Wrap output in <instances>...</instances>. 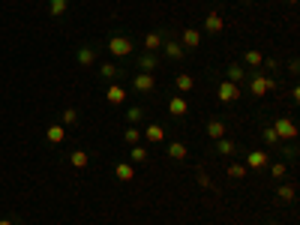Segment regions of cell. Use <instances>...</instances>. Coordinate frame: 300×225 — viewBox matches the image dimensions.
<instances>
[{
  "mask_svg": "<svg viewBox=\"0 0 300 225\" xmlns=\"http://www.w3.org/2000/svg\"><path fill=\"white\" fill-rule=\"evenodd\" d=\"M99 72H102V78H117V75H120V66L102 63V66H99Z\"/></svg>",
  "mask_w": 300,
  "mask_h": 225,
  "instance_id": "1f68e13d",
  "label": "cell"
},
{
  "mask_svg": "<svg viewBox=\"0 0 300 225\" xmlns=\"http://www.w3.org/2000/svg\"><path fill=\"white\" fill-rule=\"evenodd\" d=\"M162 42H165V36L156 30H150L147 36H144V51H153V54H159L162 51Z\"/></svg>",
  "mask_w": 300,
  "mask_h": 225,
  "instance_id": "ba28073f",
  "label": "cell"
},
{
  "mask_svg": "<svg viewBox=\"0 0 300 225\" xmlns=\"http://www.w3.org/2000/svg\"><path fill=\"white\" fill-rule=\"evenodd\" d=\"M276 195H279V201H294L297 189H294L291 183H285V186H279V189H276Z\"/></svg>",
  "mask_w": 300,
  "mask_h": 225,
  "instance_id": "f1b7e54d",
  "label": "cell"
},
{
  "mask_svg": "<svg viewBox=\"0 0 300 225\" xmlns=\"http://www.w3.org/2000/svg\"><path fill=\"white\" fill-rule=\"evenodd\" d=\"M243 60H246V66H255V69H258V66L264 63V54H261V51H255V48H249V51L243 54Z\"/></svg>",
  "mask_w": 300,
  "mask_h": 225,
  "instance_id": "603a6c76",
  "label": "cell"
},
{
  "mask_svg": "<svg viewBox=\"0 0 300 225\" xmlns=\"http://www.w3.org/2000/svg\"><path fill=\"white\" fill-rule=\"evenodd\" d=\"M45 138L51 141V144H60L63 138H66V126H60V123H54V126L45 129Z\"/></svg>",
  "mask_w": 300,
  "mask_h": 225,
  "instance_id": "2e32d148",
  "label": "cell"
},
{
  "mask_svg": "<svg viewBox=\"0 0 300 225\" xmlns=\"http://www.w3.org/2000/svg\"><path fill=\"white\" fill-rule=\"evenodd\" d=\"M129 162H147V150H144L141 144H132V150H129Z\"/></svg>",
  "mask_w": 300,
  "mask_h": 225,
  "instance_id": "f546056e",
  "label": "cell"
},
{
  "mask_svg": "<svg viewBox=\"0 0 300 225\" xmlns=\"http://www.w3.org/2000/svg\"><path fill=\"white\" fill-rule=\"evenodd\" d=\"M222 27H225L222 15H219V12H207V18H204V30L207 33H222Z\"/></svg>",
  "mask_w": 300,
  "mask_h": 225,
  "instance_id": "7c38bea8",
  "label": "cell"
},
{
  "mask_svg": "<svg viewBox=\"0 0 300 225\" xmlns=\"http://www.w3.org/2000/svg\"><path fill=\"white\" fill-rule=\"evenodd\" d=\"M270 126H273V132H276L279 141H294V138H297V123H294L291 117H276Z\"/></svg>",
  "mask_w": 300,
  "mask_h": 225,
  "instance_id": "6da1fadb",
  "label": "cell"
},
{
  "mask_svg": "<svg viewBox=\"0 0 300 225\" xmlns=\"http://www.w3.org/2000/svg\"><path fill=\"white\" fill-rule=\"evenodd\" d=\"M246 171H249V168H246L243 162H231V165H228V177H231V180H243Z\"/></svg>",
  "mask_w": 300,
  "mask_h": 225,
  "instance_id": "cb8c5ba5",
  "label": "cell"
},
{
  "mask_svg": "<svg viewBox=\"0 0 300 225\" xmlns=\"http://www.w3.org/2000/svg\"><path fill=\"white\" fill-rule=\"evenodd\" d=\"M261 138H264L267 144H279V138H276V132H273V126H264V132H261Z\"/></svg>",
  "mask_w": 300,
  "mask_h": 225,
  "instance_id": "836d02e7",
  "label": "cell"
},
{
  "mask_svg": "<svg viewBox=\"0 0 300 225\" xmlns=\"http://www.w3.org/2000/svg\"><path fill=\"white\" fill-rule=\"evenodd\" d=\"M141 135H144V138H147V141H162V138H165V129L159 126V123H150V126L144 129V132H141Z\"/></svg>",
  "mask_w": 300,
  "mask_h": 225,
  "instance_id": "44dd1931",
  "label": "cell"
},
{
  "mask_svg": "<svg viewBox=\"0 0 300 225\" xmlns=\"http://www.w3.org/2000/svg\"><path fill=\"white\" fill-rule=\"evenodd\" d=\"M216 153H222V156H234V153H237V144H234L231 138H216Z\"/></svg>",
  "mask_w": 300,
  "mask_h": 225,
  "instance_id": "ac0fdd59",
  "label": "cell"
},
{
  "mask_svg": "<svg viewBox=\"0 0 300 225\" xmlns=\"http://www.w3.org/2000/svg\"><path fill=\"white\" fill-rule=\"evenodd\" d=\"M285 171H288V165H285V162H270V174H273L276 180H282V177H285Z\"/></svg>",
  "mask_w": 300,
  "mask_h": 225,
  "instance_id": "4dcf8cb0",
  "label": "cell"
},
{
  "mask_svg": "<svg viewBox=\"0 0 300 225\" xmlns=\"http://www.w3.org/2000/svg\"><path fill=\"white\" fill-rule=\"evenodd\" d=\"M288 3H297V0H288Z\"/></svg>",
  "mask_w": 300,
  "mask_h": 225,
  "instance_id": "74e56055",
  "label": "cell"
},
{
  "mask_svg": "<svg viewBox=\"0 0 300 225\" xmlns=\"http://www.w3.org/2000/svg\"><path fill=\"white\" fill-rule=\"evenodd\" d=\"M180 45H183V48H189V51H192V48H198V45H201V33L195 30V27H186V30H183V42H180Z\"/></svg>",
  "mask_w": 300,
  "mask_h": 225,
  "instance_id": "4fadbf2b",
  "label": "cell"
},
{
  "mask_svg": "<svg viewBox=\"0 0 300 225\" xmlns=\"http://www.w3.org/2000/svg\"><path fill=\"white\" fill-rule=\"evenodd\" d=\"M144 120V108L141 105H132V108H126V123L135 126V123H141Z\"/></svg>",
  "mask_w": 300,
  "mask_h": 225,
  "instance_id": "7402d4cb",
  "label": "cell"
},
{
  "mask_svg": "<svg viewBox=\"0 0 300 225\" xmlns=\"http://www.w3.org/2000/svg\"><path fill=\"white\" fill-rule=\"evenodd\" d=\"M105 99H108V102H111V105H120V102H123V99H126V90H123V87H120V84H111V87H108V90H105Z\"/></svg>",
  "mask_w": 300,
  "mask_h": 225,
  "instance_id": "e0dca14e",
  "label": "cell"
},
{
  "mask_svg": "<svg viewBox=\"0 0 300 225\" xmlns=\"http://www.w3.org/2000/svg\"><path fill=\"white\" fill-rule=\"evenodd\" d=\"M168 156L174 162H186V156H189V147L183 144V141H171L168 144Z\"/></svg>",
  "mask_w": 300,
  "mask_h": 225,
  "instance_id": "8fae6325",
  "label": "cell"
},
{
  "mask_svg": "<svg viewBox=\"0 0 300 225\" xmlns=\"http://www.w3.org/2000/svg\"><path fill=\"white\" fill-rule=\"evenodd\" d=\"M162 51H165V57H171V60H180L183 54H186V48L180 45V42H162Z\"/></svg>",
  "mask_w": 300,
  "mask_h": 225,
  "instance_id": "5bb4252c",
  "label": "cell"
},
{
  "mask_svg": "<svg viewBox=\"0 0 300 225\" xmlns=\"http://www.w3.org/2000/svg\"><path fill=\"white\" fill-rule=\"evenodd\" d=\"M141 138H144V135H141V129H138V126H126V132H123V141H126L129 147H132V144H138Z\"/></svg>",
  "mask_w": 300,
  "mask_h": 225,
  "instance_id": "4316f807",
  "label": "cell"
},
{
  "mask_svg": "<svg viewBox=\"0 0 300 225\" xmlns=\"http://www.w3.org/2000/svg\"><path fill=\"white\" fill-rule=\"evenodd\" d=\"M78 120V114H75V108H66L63 114H60V126H72Z\"/></svg>",
  "mask_w": 300,
  "mask_h": 225,
  "instance_id": "d6a6232c",
  "label": "cell"
},
{
  "mask_svg": "<svg viewBox=\"0 0 300 225\" xmlns=\"http://www.w3.org/2000/svg\"><path fill=\"white\" fill-rule=\"evenodd\" d=\"M69 165H72V168H87V165H90V153H87V150H72V153H69Z\"/></svg>",
  "mask_w": 300,
  "mask_h": 225,
  "instance_id": "9a60e30c",
  "label": "cell"
},
{
  "mask_svg": "<svg viewBox=\"0 0 300 225\" xmlns=\"http://www.w3.org/2000/svg\"><path fill=\"white\" fill-rule=\"evenodd\" d=\"M168 114H174V117H183V114H189L186 97H171V99H168Z\"/></svg>",
  "mask_w": 300,
  "mask_h": 225,
  "instance_id": "30bf717a",
  "label": "cell"
},
{
  "mask_svg": "<svg viewBox=\"0 0 300 225\" xmlns=\"http://www.w3.org/2000/svg\"><path fill=\"white\" fill-rule=\"evenodd\" d=\"M240 93H243V90H240L234 81H222V84L216 87V97H219V102H237V99H240Z\"/></svg>",
  "mask_w": 300,
  "mask_h": 225,
  "instance_id": "5b68a950",
  "label": "cell"
},
{
  "mask_svg": "<svg viewBox=\"0 0 300 225\" xmlns=\"http://www.w3.org/2000/svg\"><path fill=\"white\" fill-rule=\"evenodd\" d=\"M108 51H111L114 57H129L135 51V42L129 36H111V39H108Z\"/></svg>",
  "mask_w": 300,
  "mask_h": 225,
  "instance_id": "7a4b0ae2",
  "label": "cell"
},
{
  "mask_svg": "<svg viewBox=\"0 0 300 225\" xmlns=\"http://www.w3.org/2000/svg\"><path fill=\"white\" fill-rule=\"evenodd\" d=\"M0 225H15L12 219H0Z\"/></svg>",
  "mask_w": 300,
  "mask_h": 225,
  "instance_id": "d590c367",
  "label": "cell"
},
{
  "mask_svg": "<svg viewBox=\"0 0 300 225\" xmlns=\"http://www.w3.org/2000/svg\"><path fill=\"white\" fill-rule=\"evenodd\" d=\"M240 78H243V66L240 63H231L228 69H225V81H234V84H237Z\"/></svg>",
  "mask_w": 300,
  "mask_h": 225,
  "instance_id": "83f0119b",
  "label": "cell"
},
{
  "mask_svg": "<svg viewBox=\"0 0 300 225\" xmlns=\"http://www.w3.org/2000/svg\"><path fill=\"white\" fill-rule=\"evenodd\" d=\"M132 90H138V93H153V90H156V78H153L150 72H135Z\"/></svg>",
  "mask_w": 300,
  "mask_h": 225,
  "instance_id": "3957f363",
  "label": "cell"
},
{
  "mask_svg": "<svg viewBox=\"0 0 300 225\" xmlns=\"http://www.w3.org/2000/svg\"><path fill=\"white\" fill-rule=\"evenodd\" d=\"M198 183L204 186V189H210V180H207V174H198Z\"/></svg>",
  "mask_w": 300,
  "mask_h": 225,
  "instance_id": "e575fe53",
  "label": "cell"
},
{
  "mask_svg": "<svg viewBox=\"0 0 300 225\" xmlns=\"http://www.w3.org/2000/svg\"><path fill=\"white\" fill-rule=\"evenodd\" d=\"M267 225H279V222H267Z\"/></svg>",
  "mask_w": 300,
  "mask_h": 225,
  "instance_id": "8d00e7d4",
  "label": "cell"
},
{
  "mask_svg": "<svg viewBox=\"0 0 300 225\" xmlns=\"http://www.w3.org/2000/svg\"><path fill=\"white\" fill-rule=\"evenodd\" d=\"M207 135H210V138H213V141H216V138H225V123H222V120H207Z\"/></svg>",
  "mask_w": 300,
  "mask_h": 225,
  "instance_id": "ffe728a7",
  "label": "cell"
},
{
  "mask_svg": "<svg viewBox=\"0 0 300 225\" xmlns=\"http://www.w3.org/2000/svg\"><path fill=\"white\" fill-rule=\"evenodd\" d=\"M114 177H117L120 183H129L135 177V165L132 162H117V165H114Z\"/></svg>",
  "mask_w": 300,
  "mask_h": 225,
  "instance_id": "9c48e42d",
  "label": "cell"
},
{
  "mask_svg": "<svg viewBox=\"0 0 300 225\" xmlns=\"http://www.w3.org/2000/svg\"><path fill=\"white\" fill-rule=\"evenodd\" d=\"M270 90H276V81L273 78H264V75H252V81H249V93L252 97H264Z\"/></svg>",
  "mask_w": 300,
  "mask_h": 225,
  "instance_id": "277c9868",
  "label": "cell"
},
{
  "mask_svg": "<svg viewBox=\"0 0 300 225\" xmlns=\"http://www.w3.org/2000/svg\"><path fill=\"white\" fill-rule=\"evenodd\" d=\"M93 60H96V51H93V48H87V45H84V48H78V63H81V66H90Z\"/></svg>",
  "mask_w": 300,
  "mask_h": 225,
  "instance_id": "484cf974",
  "label": "cell"
},
{
  "mask_svg": "<svg viewBox=\"0 0 300 225\" xmlns=\"http://www.w3.org/2000/svg\"><path fill=\"white\" fill-rule=\"evenodd\" d=\"M162 66V60H159V54H153V51H144V54H138V72H156Z\"/></svg>",
  "mask_w": 300,
  "mask_h": 225,
  "instance_id": "52a82bcc",
  "label": "cell"
},
{
  "mask_svg": "<svg viewBox=\"0 0 300 225\" xmlns=\"http://www.w3.org/2000/svg\"><path fill=\"white\" fill-rule=\"evenodd\" d=\"M174 87H177L180 93H189V90L195 87V81H192V75H186V72H180V75L174 78Z\"/></svg>",
  "mask_w": 300,
  "mask_h": 225,
  "instance_id": "d6986e66",
  "label": "cell"
},
{
  "mask_svg": "<svg viewBox=\"0 0 300 225\" xmlns=\"http://www.w3.org/2000/svg\"><path fill=\"white\" fill-rule=\"evenodd\" d=\"M66 6H69V0H48V12H51L54 18H60V15L66 12Z\"/></svg>",
  "mask_w": 300,
  "mask_h": 225,
  "instance_id": "d4e9b609",
  "label": "cell"
},
{
  "mask_svg": "<svg viewBox=\"0 0 300 225\" xmlns=\"http://www.w3.org/2000/svg\"><path fill=\"white\" fill-rule=\"evenodd\" d=\"M243 165H246V168H252V171H261V168L270 165V156H267V150H249Z\"/></svg>",
  "mask_w": 300,
  "mask_h": 225,
  "instance_id": "8992f818",
  "label": "cell"
}]
</instances>
